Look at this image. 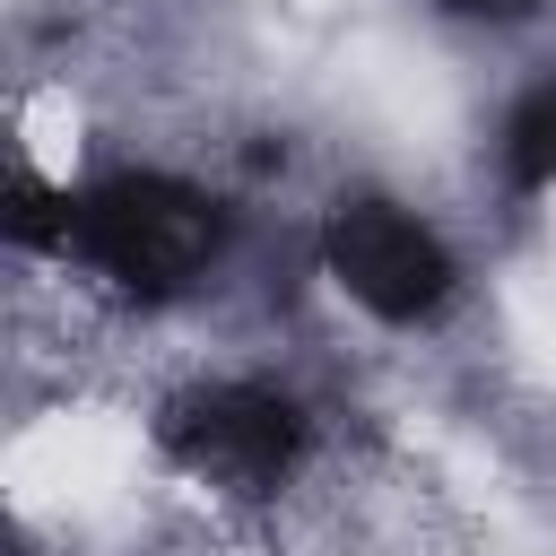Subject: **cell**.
Masks as SVG:
<instances>
[{
    "instance_id": "cell-5",
    "label": "cell",
    "mask_w": 556,
    "mask_h": 556,
    "mask_svg": "<svg viewBox=\"0 0 556 556\" xmlns=\"http://www.w3.org/2000/svg\"><path fill=\"white\" fill-rule=\"evenodd\" d=\"M443 17H478V26H513V17H530V9H547V0H434Z\"/></svg>"
},
{
    "instance_id": "cell-2",
    "label": "cell",
    "mask_w": 556,
    "mask_h": 556,
    "mask_svg": "<svg viewBox=\"0 0 556 556\" xmlns=\"http://www.w3.org/2000/svg\"><path fill=\"white\" fill-rule=\"evenodd\" d=\"M321 269L339 278L348 304H365L374 321H400V330L434 321L452 304V252H443V235L417 208L374 200V191H356V200H339L321 217Z\"/></svg>"
},
{
    "instance_id": "cell-4",
    "label": "cell",
    "mask_w": 556,
    "mask_h": 556,
    "mask_svg": "<svg viewBox=\"0 0 556 556\" xmlns=\"http://www.w3.org/2000/svg\"><path fill=\"white\" fill-rule=\"evenodd\" d=\"M504 182L513 191H556V78H539L504 122Z\"/></svg>"
},
{
    "instance_id": "cell-1",
    "label": "cell",
    "mask_w": 556,
    "mask_h": 556,
    "mask_svg": "<svg viewBox=\"0 0 556 556\" xmlns=\"http://www.w3.org/2000/svg\"><path fill=\"white\" fill-rule=\"evenodd\" d=\"M226 243V217L200 182L182 174H104L87 191H70V235L61 252L87 261L96 278L113 287H139V295H165V287H191Z\"/></svg>"
},
{
    "instance_id": "cell-3",
    "label": "cell",
    "mask_w": 556,
    "mask_h": 556,
    "mask_svg": "<svg viewBox=\"0 0 556 556\" xmlns=\"http://www.w3.org/2000/svg\"><path fill=\"white\" fill-rule=\"evenodd\" d=\"M165 443H174L182 469H200V478H217L235 495H261V486H278L295 469L304 408L278 382H208L165 417Z\"/></svg>"
}]
</instances>
